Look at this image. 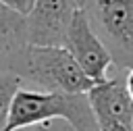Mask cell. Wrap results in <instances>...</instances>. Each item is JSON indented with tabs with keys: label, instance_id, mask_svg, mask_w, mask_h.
<instances>
[{
	"label": "cell",
	"instance_id": "obj_12",
	"mask_svg": "<svg viewBox=\"0 0 133 131\" xmlns=\"http://www.w3.org/2000/svg\"><path fill=\"white\" fill-rule=\"evenodd\" d=\"M75 4H77V8H83V10H87L91 4H94V0H73Z\"/></svg>",
	"mask_w": 133,
	"mask_h": 131
},
{
	"label": "cell",
	"instance_id": "obj_10",
	"mask_svg": "<svg viewBox=\"0 0 133 131\" xmlns=\"http://www.w3.org/2000/svg\"><path fill=\"white\" fill-rule=\"evenodd\" d=\"M125 85H127V89H129V96H131V100H133V69H131V71H127Z\"/></svg>",
	"mask_w": 133,
	"mask_h": 131
},
{
	"label": "cell",
	"instance_id": "obj_2",
	"mask_svg": "<svg viewBox=\"0 0 133 131\" xmlns=\"http://www.w3.org/2000/svg\"><path fill=\"white\" fill-rule=\"evenodd\" d=\"M10 71L21 79H29L46 91L60 94H89L98 83L91 81L75 56L66 48L25 46L12 56Z\"/></svg>",
	"mask_w": 133,
	"mask_h": 131
},
{
	"label": "cell",
	"instance_id": "obj_5",
	"mask_svg": "<svg viewBox=\"0 0 133 131\" xmlns=\"http://www.w3.org/2000/svg\"><path fill=\"white\" fill-rule=\"evenodd\" d=\"M75 12L73 0H35L33 10L25 17L27 46L64 48Z\"/></svg>",
	"mask_w": 133,
	"mask_h": 131
},
{
	"label": "cell",
	"instance_id": "obj_9",
	"mask_svg": "<svg viewBox=\"0 0 133 131\" xmlns=\"http://www.w3.org/2000/svg\"><path fill=\"white\" fill-rule=\"evenodd\" d=\"M0 4H4L6 8H10L12 12H17L21 17H27L33 10L35 0H0Z\"/></svg>",
	"mask_w": 133,
	"mask_h": 131
},
{
	"label": "cell",
	"instance_id": "obj_11",
	"mask_svg": "<svg viewBox=\"0 0 133 131\" xmlns=\"http://www.w3.org/2000/svg\"><path fill=\"white\" fill-rule=\"evenodd\" d=\"M17 131H52L50 125H35V127H25V129H17Z\"/></svg>",
	"mask_w": 133,
	"mask_h": 131
},
{
	"label": "cell",
	"instance_id": "obj_1",
	"mask_svg": "<svg viewBox=\"0 0 133 131\" xmlns=\"http://www.w3.org/2000/svg\"><path fill=\"white\" fill-rule=\"evenodd\" d=\"M62 119L75 131H100L87 94H60V91H31L19 89L15 96L8 125L4 131H17L35 125H50Z\"/></svg>",
	"mask_w": 133,
	"mask_h": 131
},
{
	"label": "cell",
	"instance_id": "obj_6",
	"mask_svg": "<svg viewBox=\"0 0 133 131\" xmlns=\"http://www.w3.org/2000/svg\"><path fill=\"white\" fill-rule=\"evenodd\" d=\"M89 104L100 125V131L110 125H127L133 127V100L125 81L108 79L96 85L89 94Z\"/></svg>",
	"mask_w": 133,
	"mask_h": 131
},
{
	"label": "cell",
	"instance_id": "obj_3",
	"mask_svg": "<svg viewBox=\"0 0 133 131\" xmlns=\"http://www.w3.org/2000/svg\"><path fill=\"white\" fill-rule=\"evenodd\" d=\"M94 17L100 27V40L106 44L118 69H133V2L131 0H94ZM89 10V8H87Z\"/></svg>",
	"mask_w": 133,
	"mask_h": 131
},
{
	"label": "cell",
	"instance_id": "obj_4",
	"mask_svg": "<svg viewBox=\"0 0 133 131\" xmlns=\"http://www.w3.org/2000/svg\"><path fill=\"white\" fill-rule=\"evenodd\" d=\"M75 60L79 62V67L83 69V73L96 81L98 85L108 81V67L114 62L106 44L100 40L98 31L94 29L91 21H89V12L83 8H77L73 23L69 27V35H66V46H64Z\"/></svg>",
	"mask_w": 133,
	"mask_h": 131
},
{
	"label": "cell",
	"instance_id": "obj_7",
	"mask_svg": "<svg viewBox=\"0 0 133 131\" xmlns=\"http://www.w3.org/2000/svg\"><path fill=\"white\" fill-rule=\"evenodd\" d=\"M27 46V23L25 17L12 12L0 4V52L15 56Z\"/></svg>",
	"mask_w": 133,
	"mask_h": 131
},
{
	"label": "cell",
	"instance_id": "obj_8",
	"mask_svg": "<svg viewBox=\"0 0 133 131\" xmlns=\"http://www.w3.org/2000/svg\"><path fill=\"white\" fill-rule=\"evenodd\" d=\"M21 81L23 79L12 71H2L0 73V131H4L6 125H8V116H10L15 96L19 94V89H23Z\"/></svg>",
	"mask_w": 133,
	"mask_h": 131
}]
</instances>
